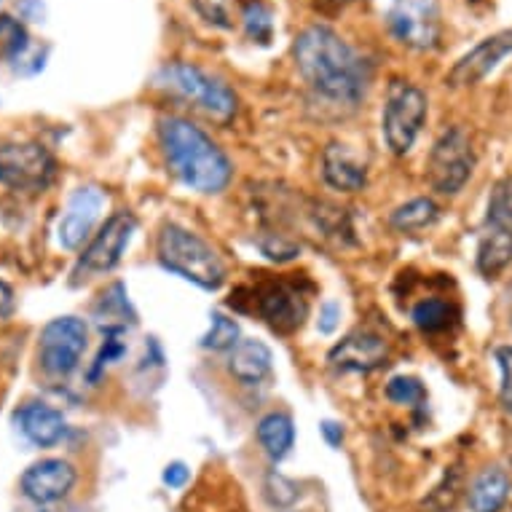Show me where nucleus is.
<instances>
[{
    "instance_id": "obj_1",
    "label": "nucleus",
    "mask_w": 512,
    "mask_h": 512,
    "mask_svg": "<svg viewBox=\"0 0 512 512\" xmlns=\"http://www.w3.org/2000/svg\"><path fill=\"white\" fill-rule=\"evenodd\" d=\"M295 68L325 100L354 105L368 92L370 65L330 27H306L293 43Z\"/></svg>"
},
{
    "instance_id": "obj_2",
    "label": "nucleus",
    "mask_w": 512,
    "mask_h": 512,
    "mask_svg": "<svg viewBox=\"0 0 512 512\" xmlns=\"http://www.w3.org/2000/svg\"><path fill=\"white\" fill-rule=\"evenodd\" d=\"M161 148L169 169L199 194H220L231 183V161L199 126L185 118H164Z\"/></svg>"
},
{
    "instance_id": "obj_3",
    "label": "nucleus",
    "mask_w": 512,
    "mask_h": 512,
    "mask_svg": "<svg viewBox=\"0 0 512 512\" xmlns=\"http://www.w3.org/2000/svg\"><path fill=\"white\" fill-rule=\"evenodd\" d=\"M159 261L164 269L175 271L204 290H218L226 279V266L218 258V252L212 250L202 236L191 234L175 223L161 228Z\"/></svg>"
},
{
    "instance_id": "obj_4",
    "label": "nucleus",
    "mask_w": 512,
    "mask_h": 512,
    "mask_svg": "<svg viewBox=\"0 0 512 512\" xmlns=\"http://www.w3.org/2000/svg\"><path fill=\"white\" fill-rule=\"evenodd\" d=\"M156 84L161 89H167L180 100L191 102L194 108L218 121V124H228L236 116V94L228 89L220 78L204 73L202 68H196L191 62H172L167 68H161L156 76Z\"/></svg>"
},
{
    "instance_id": "obj_5",
    "label": "nucleus",
    "mask_w": 512,
    "mask_h": 512,
    "mask_svg": "<svg viewBox=\"0 0 512 512\" xmlns=\"http://www.w3.org/2000/svg\"><path fill=\"white\" fill-rule=\"evenodd\" d=\"M475 261L486 279L499 277L512 263V177H502L491 188Z\"/></svg>"
},
{
    "instance_id": "obj_6",
    "label": "nucleus",
    "mask_w": 512,
    "mask_h": 512,
    "mask_svg": "<svg viewBox=\"0 0 512 512\" xmlns=\"http://www.w3.org/2000/svg\"><path fill=\"white\" fill-rule=\"evenodd\" d=\"M424 121H427V94L421 92L419 86L397 81L389 89L384 118H381V129H384L389 151L395 156H405L411 151Z\"/></svg>"
},
{
    "instance_id": "obj_7",
    "label": "nucleus",
    "mask_w": 512,
    "mask_h": 512,
    "mask_svg": "<svg viewBox=\"0 0 512 512\" xmlns=\"http://www.w3.org/2000/svg\"><path fill=\"white\" fill-rule=\"evenodd\" d=\"M472 169H475V151H472L470 135L459 126H451L429 153V183L437 194L456 196L472 177Z\"/></svg>"
},
{
    "instance_id": "obj_8",
    "label": "nucleus",
    "mask_w": 512,
    "mask_h": 512,
    "mask_svg": "<svg viewBox=\"0 0 512 512\" xmlns=\"http://www.w3.org/2000/svg\"><path fill=\"white\" fill-rule=\"evenodd\" d=\"M86 341H89V330L84 319H51L41 330V341H38V360H41L43 373L54 378L70 376L84 357Z\"/></svg>"
},
{
    "instance_id": "obj_9",
    "label": "nucleus",
    "mask_w": 512,
    "mask_h": 512,
    "mask_svg": "<svg viewBox=\"0 0 512 512\" xmlns=\"http://www.w3.org/2000/svg\"><path fill=\"white\" fill-rule=\"evenodd\" d=\"M57 175V161L41 143L0 145V185L11 191H43Z\"/></svg>"
},
{
    "instance_id": "obj_10",
    "label": "nucleus",
    "mask_w": 512,
    "mask_h": 512,
    "mask_svg": "<svg viewBox=\"0 0 512 512\" xmlns=\"http://www.w3.org/2000/svg\"><path fill=\"white\" fill-rule=\"evenodd\" d=\"M137 220L132 212H116L113 218L105 220V226L100 228V234L94 236L92 244L86 247L81 261L76 266V282L81 279H89L94 274H108L121 263L126 247L132 242V234H135Z\"/></svg>"
},
{
    "instance_id": "obj_11",
    "label": "nucleus",
    "mask_w": 512,
    "mask_h": 512,
    "mask_svg": "<svg viewBox=\"0 0 512 512\" xmlns=\"http://www.w3.org/2000/svg\"><path fill=\"white\" fill-rule=\"evenodd\" d=\"M389 30L408 49H435L440 41V3L437 0H392Z\"/></svg>"
},
{
    "instance_id": "obj_12",
    "label": "nucleus",
    "mask_w": 512,
    "mask_h": 512,
    "mask_svg": "<svg viewBox=\"0 0 512 512\" xmlns=\"http://www.w3.org/2000/svg\"><path fill=\"white\" fill-rule=\"evenodd\" d=\"M255 309L277 333H295L309 314V298L303 295L298 282H266L255 290Z\"/></svg>"
},
{
    "instance_id": "obj_13",
    "label": "nucleus",
    "mask_w": 512,
    "mask_h": 512,
    "mask_svg": "<svg viewBox=\"0 0 512 512\" xmlns=\"http://www.w3.org/2000/svg\"><path fill=\"white\" fill-rule=\"evenodd\" d=\"M512 54V30L488 35L486 41H480L472 51H467L459 62H456L451 73L445 76V84L454 89H467V86L480 84L488 73L499 68V62Z\"/></svg>"
},
{
    "instance_id": "obj_14",
    "label": "nucleus",
    "mask_w": 512,
    "mask_h": 512,
    "mask_svg": "<svg viewBox=\"0 0 512 512\" xmlns=\"http://www.w3.org/2000/svg\"><path fill=\"white\" fill-rule=\"evenodd\" d=\"M387 360V338L370 333V330H354L328 354L330 365L336 370H344V373H370V370L381 368Z\"/></svg>"
},
{
    "instance_id": "obj_15",
    "label": "nucleus",
    "mask_w": 512,
    "mask_h": 512,
    "mask_svg": "<svg viewBox=\"0 0 512 512\" xmlns=\"http://www.w3.org/2000/svg\"><path fill=\"white\" fill-rule=\"evenodd\" d=\"M102 207H105V196H102L100 188H94V185L78 188L70 199L68 210L59 220V244L65 250H78L92 234Z\"/></svg>"
},
{
    "instance_id": "obj_16",
    "label": "nucleus",
    "mask_w": 512,
    "mask_h": 512,
    "mask_svg": "<svg viewBox=\"0 0 512 512\" xmlns=\"http://www.w3.org/2000/svg\"><path fill=\"white\" fill-rule=\"evenodd\" d=\"M76 486V467L62 459H43L27 467L22 475V491L27 499L38 504L57 502L62 496H68L70 488Z\"/></svg>"
},
{
    "instance_id": "obj_17",
    "label": "nucleus",
    "mask_w": 512,
    "mask_h": 512,
    "mask_svg": "<svg viewBox=\"0 0 512 512\" xmlns=\"http://www.w3.org/2000/svg\"><path fill=\"white\" fill-rule=\"evenodd\" d=\"M322 177H325V183H328L333 191H341V194L362 191L365 183H368L365 164H360V161L354 159V153L341 143L328 145L325 153H322Z\"/></svg>"
},
{
    "instance_id": "obj_18",
    "label": "nucleus",
    "mask_w": 512,
    "mask_h": 512,
    "mask_svg": "<svg viewBox=\"0 0 512 512\" xmlns=\"http://www.w3.org/2000/svg\"><path fill=\"white\" fill-rule=\"evenodd\" d=\"M17 421L25 437L38 448H51L65 437V419L57 408L46 403H27L19 408Z\"/></svg>"
},
{
    "instance_id": "obj_19",
    "label": "nucleus",
    "mask_w": 512,
    "mask_h": 512,
    "mask_svg": "<svg viewBox=\"0 0 512 512\" xmlns=\"http://www.w3.org/2000/svg\"><path fill=\"white\" fill-rule=\"evenodd\" d=\"M271 362H274V357H271L269 346L263 341H255V338H247L231 349L228 370L242 384H261L263 378L271 373Z\"/></svg>"
},
{
    "instance_id": "obj_20",
    "label": "nucleus",
    "mask_w": 512,
    "mask_h": 512,
    "mask_svg": "<svg viewBox=\"0 0 512 512\" xmlns=\"http://www.w3.org/2000/svg\"><path fill=\"white\" fill-rule=\"evenodd\" d=\"M510 496V478L499 467L483 470L470 486L472 512H499Z\"/></svg>"
},
{
    "instance_id": "obj_21",
    "label": "nucleus",
    "mask_w": 512,
    "mask_h": 512,
    "mask_svg": "<svg viewBox=\"0 0 512 512\" xmlns=\"http://www.w3.org/2000/svg\"><path fill=\"white\" fill-rule=\"evenodd\" d=\"M258 440L271 459H285L295 443L293 419L287 413H269L258 421Z\"/></svg>"
},
{
    "instance_id": "obj_22",
    "label": "nucleus",
    "mask_w": 512,
    "mask_h": 512,
    "mask_svg": "<svg viewBox=\"0 0 512 512\" xmlns=\"http://www.w3.org/2000/svg\"><path fill=\"white\" fill-rule=\"evenodd\" d=\"M411 319L421 333L435 336V333L451 328V322L456 319V309L454 303L445 301V298H424L413 306Z\"/></svg>"
},
{
    "instance_id": "obj_23",
    "label": "nucleus",
    "mask_w": 512,
    "mask_h": 512,
    "mask_svg": "<svg viewBox=\"0 0 512 512\" xmlns=\"http://www.w3.org/2000/svg\"><path fill=\"white\" fill-rule=\"evenodd\" d=\"M440 218V207L432 199H413L392 212V226L400 234H419Z\"/></svg>"
},
{
    "instance_id": "obj_24",
    "label": "nucleus",
    "mask_w": 512,
    "mask_h": 512,
    "mask_svg": "<svg viewBox=\"0 0 512 512\" xmlns=\"http://www.w3.org/2000/svg\"><path fill=\"white\" fill-rule=\"evenodd\" d=\"M30 49H33V43H30L25 25L19 19L3 14L0 17V57H6L9 62H22Z\"/></svg>"
},
{
    "instance_id": "obj_25",
    "label": "nucleus",
    "mask_w": 512,
    "mask_h": 512,
    "mask_svg": "<svg viewBox=\"0 0 512 512\" xmlns=\"http://www.w3.org/2000/svg\"><path fill=\"white\" fill-rule=\"evenodd\" d=\"M242 22L252 41H271V35H274V14H271V9L266 3H261V0H250L242 11Z\"/></svg>"
},
{
    "instance_id": "obj_26",
    "label": "nucleus",
    "mask_w": 512,
    "mask_h": 512,
    "mask_svg": "<svg viewBox=\"0 0 512 512\" xmlns=\"http://www.w3.org/2000/svg\"><path fill=\"white\" fill-rule=\"evenodd\" d=\"M387 397L397 405H408V408H421L427 403V389L419 378L413 376H395L387 384Z\"/></svg>"
},
{
    "instance_id": "obj_27",
    "label": "nucleus",
    "mask_w": 512,
    "mask_h": 512,
    "mask_svg": "<svg viewBox=\"0 0 512 512\" xmlns=\"http://www.w3.org/2000/svg\"><path fill=\"white\" fill-rule=\"evenodd\" d=\"M239 325L234 319L226 317V314H212L210 333L202 338L204 349H212V352H223V349H234L239 341Z\"/></svg>"
},
{
    "instance_id": "obj_28",
    "label": "nucleus",
    "mask_w": 512,
    "mask_h": 512,
    "mask_svg": "<svg viewBox=\"0 0 512 512\" xmlns=\"http://www.w3.org/2000/svg\"><path fill=\"white\" fill-rule=\"evenodd\" d=\"M196 14L212 27L231 30L234 27V0H191Z\"/></svg>"
},
{
    "instance_id": "obj_29",
    "label": "nucleus",
    "mask_w": 512,
    "mask_h": 512,
    "mask_svg": "<svg viewBox=\"0 0 512 512\" xmlns=\"http://www.w3.org/2000/svg\"><path fill=\"white\" fill-rule=\"evenodd\" d=\"M263 491H266V499L271 504H277V507H290L301 496V488L295 486L290 478H285V475H279V472H269Z\"/></svg>"
},
{
    "instance_id": "obj_30",
    "label": "nucleus",
    "mask_w": 512,
    "mask_h": 512,
    "mask_svg": "<svg viewBox=\"0 0 512 512\" xmlns=\"http://www.w3.org/2000/svg\"><path fill=\"white\" fill-rule=\"evenodd\" d=\"M499 373H502V384H499V400L502 408L512 416V346H499L494 352Z\"/></svg>"
},
{
    "instance_id": "obj_31",
    "label": "nucleus",
    "mask_w": 512,
    "mask_h": 512,
    "mask_svg": "<svg viewBox=\"0 0 512 512\" xmlns=\"http://www.w3.org/2000/svg\"><path fill=\"white\" fill-rule=\"evenodd\" d=\"M261 250L269 255L271 261H290V258H295L298 255V244L290 242L285 234H266L261 239Z\"/></svg>"
},
{
    "instance_id": "obj_32",
    "label": "nucleus",
    "mask_w": 512,
    "mask_h": 512,
    "mask_svg": "<svg viewBox=\"0 0 512 512\" xmlns=\"http://www.w3.org/2000/svg\"><path fill=\"white\" fill-rule=\"evenodd\" d=\"M188 478H191V472H188V467H185L183 462H172L167 470H164V483L172 488L185 486V483H188Z\"/></svg>"
},
{
    "instance_id": "obj_33",
    "label": "nucleus",
    "mask_w": 512,
    "mask_h": 512,
    "mask_svg": "<svg viewBox=\"0 0 512 512\" xmlns=\"http://www.w3.org/2000/svg\"><path fill=\"white\" fill-rule=\"evenodd\" d=\"M338 317H341V311H338L336 303H325L322 311H319V330H322V333H333L338 325Z\"/></svg>"
},
{
    "instance_id": "obj_34",
    "label": "nucleus",
    "mask_w": 512,
    "mask_h": 512,
    "mask_svg": "<svg viewBox=\"0 0 512 512\" xmlns=\"http://www.w3.org/2000/svg\"><path fill=\"white\" fill-rule=\"evenodd\" d=\"M14 311V290L6 282H0V322Z\"/></svg>"
},
{
    "instance_id": "obj_35",
    "label": "nucleus",
    "mask_w": 512,
    "mask_h": 512,
    "mask_svg": "<svg viewBox=\"0 0 512 512\" xmlns=\"http://www.w3.org/2000/svg\"><path fill=\"white\" fill-rule=\"evenodd\" d=\"M322 432H325V437H328L330 445H338L341 440H344V432H341V427H338V424H333V421H325V424H322Z\"/></svg>"
},
{
    "instance_id": "obj_36",
    "label": "nucleus",
    "mask_w": 512,
    "mask_h": 512,
    "mask_svg": "<svg viewBox=\"0 0 512 512\" xmlns=\"http://www.w3.org/2000/svg\"><path fill=\"white\" fill-rule=\"evenodd\" d=\"M333 3H341V0H333Z\"/></svg>"
}]
</instances>
